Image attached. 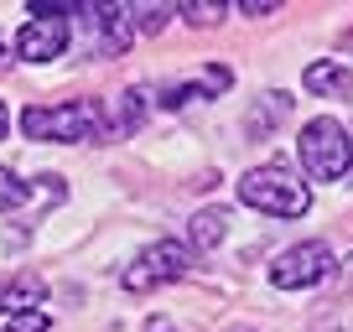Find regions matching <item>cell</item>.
Returning <instances> with one entry per match:
<instances>
[{
	"instance_id": "1",
	"label": "cell",
	"mask_w": 353,
	"mask_h": 332,
	"mask_svg": "<svg viewBox=\"0 0 353 332\" xmlns=\"http://www.w3.org/2000/svg\"><path fill=\"white\" fill-rule=\"evenodd\" d=\"M26 141H114L110 110L99 99H68V104H26L21 110Z\"/></svg>"
},
{
	"instance_id": "2",
	"label": "cell",
	"mask_w": 353,
	"mask_h": 332,
	"mask_svg": "<svg viewBox=\"0 0 353 332\" xmlns=\"http://www.w3.org/2000/svg\"><path fill=\"white\" fill-rule=\"evenodd\" d=\"M239 203H250L254 213H270V218H301L312 208V187L296 182L286 166H250L239 177Z\"/></svg>"
},
{
	"instance_id": "3",
	"label": "cell",
	"mask_w": 353,
	"mask_h": 332,
	"mask_svg": "<svg viewBox=\"0 0 353 332\" xmlns=\"http://www.w3.org/2000/svg\"><path fill=\"white\" fill-rule=\"evenodd\" d=\"M296 151H301V166H307L312 182H338L343 172H348V161H353L348 130H343L332 114H322V120H312L307 130H301Z\"/></svg>"
},
{
	"instance_id": "4",
	"label": "cell",
	"mask_w": 353,
	"mask_h": 332,
	"mask_svg": "<svg viewBox=\"0 0 353 332\" xmlns=\"http://www.w3.org/2000/svg\"><path fill=\"white\" fill-rule=\"evenodd\" d=\"M188 265H192L188 244L156 239V244H145L141 255H135V265L125 270V291H130V296H145V291H156V286H172V280L188 276Z\"/></svg>"
},
{
	"instance_id": "5",
	"label": "cell",
	"mask_w": 353,
	"mask_h": 332,
	"mask_svg": "<svg viewBox=\"0 0 353 332\" xmlns=\"http://www.w3.org/2000/svg\"><path fill=\"white\" fill-rule=\"evenodd\" d=\"M332 270H338L332 249L322 239H307V244H291L286 255L270 265V286L276 291H312V286H322Z\"/></svg>"
},
{
	"instance_id": "6",
	"label": "cell",
	"mask_w": 353,
	"mask_h": 332,
	"mask_svg": "<svg viewBox=\"0 0 353 332\" xmlns=\"http://www.w3.org/2000/svg\"><path fill=\"white\" fill-rule=\"evenodd\" d=\"M68 16L73 6H32V21L16 32V52L26 63H52L68 47Z\"/></svg>"
},
{
	"instance_id": "7",
	"label": "cell",
	"mask_w": 353,
	"mask_h": 332,
	"mask_svg": "<svg viewBox=\"0 0 353 332\" xmlns=\"http://www.w3.org/2000/svg\"><path fill=\"white\" fill-rule=\"evenodd\" d=\"M73 16H88V26H99V42H94L99 57H120L135 37L130 6H73Z\"/></svg>"
},
{
	"instance_id": "8",
	"label": "cell",
	"mask_w": 353,
	"mask_h": 332,
	"mask_svg": "<svg viewBox=\"0 0 353 332\" xmlns=\"http://www.w3.org/2000/svg\"><path fill=\"white\" fill-rule=\"evenodd\" d=\"M47 296V280L42 276H11V280H0V317H21V311H37Z\"/></svg>"
},
{
	"instance_id": "9",
	"label": "cell",
	"mask_w": 353,
	"mask_h": 332,
	"mask_svg": "<svg viewBox=\"0 0 353 332\" xmlns=\"http://www.w3.org/2000/svg\"><path fill=\"white\" fill-rule=\"evenodd\" d=\"M301 83H307V94H317V99H348L353 94V73L343 63H332V57L312 63L307 73H301Z\"/></svg>"
},
{
	"instance_id": "10",
	"label": "cell",
	"mask_w": 353,
	"mask_h": 332,
	"mask_svg": "<svg viewBox=\"0 0 353 332\" xmlns=\"http://www.w3.org/2000/svg\"><path fill=\"white\" fill-rule=\"evenodd\" d=\"M286 120H291V99H286V94H281V89H276V94H265V99L254 104L250 114H244V125H250V135H260V130L270 135V130H276V125H286Z\"/></svg>"
},
{
	"instance_id": "11",
	"label": "cell",
	"mask_w": 353,
	"mask_h": 332,
	"mask_svg": "<svg viewBox=\"0 0 353 332\" xmlns=\"http://www.w3.org/2000/svg\"><path fill=\"white\" fill-rule=\"evenodd\" d=\"M188 234H192V249H213V244L229 234V208H203Z\"/></svg>"
},
{
	"instance_id": "12",
	"label": "cell",
	"mask_w": 353,
	"mask_h": 332,
	"mask_svg": "<svg viewBox=\"0 0 353 332\" xmlns=\"http://www.w3.org/2000/svg\"><path fill=\"white\" fill-rule=\"evenodd\" d=\"M141 120H145V94H141V89H125L120 99H114V114H110L114 135H130V130H141Z\"/></svg>"
},
{
	"instance_id": "13",
	"label": "cell",
	"mask_w": 353,
	"mask_h": 332,
	"mask_svg": "<svg viewBox=\"0 0 353 332\" xmlns=\"http://www.w3.org/2000/svg\"><path fill=\"white\" fill-rule=\"evenodd\" d=\"M26 203H32V187H26L16 172H6V166H0V208L11 213V208H26Z\"/></svg>"
},
{
	"instance_id": "14",
	"label": "cell",
	"mask_w": 353,
	"mask_h": 332,
	"mask_svg": "<svg viewBox=\"0 0 353 332\" xmlns=\"http://www.w3.org/2000/svg\"><path fill=\"white\" fill-rule=\"evenodd\" d=\"M176 16H188L192 26H213L223 16V6H203V0H188V6H176Z\"/></svg>"
},
{
	"instance_id": "15",
	"label": "cell",
	"mask_w": 353,
	"mask_h": 332,
	"mask_svg": "<svg viewBox=\"0 0 353 332\" xmlns=\"http://www.w3.org/2000/svg\"><path fill=\"white\" fill-rule=\"evenodd\" d=\"M47 327H52L47 311H21V317H11V327H6V332H47Z\"/></svg>"
},
{
	"instance_id": "16",
	"label": "cell",
	"mask_w": 353,
	"mask_h": 332,
	"mask_svg": "<svg viewBox=\"0 0 353 332\" xmlns=\"http://www.w3.org/2000/svg\"><path fill=\"white\" fill-rule=\"evenodd\" d=\"M239 11H244V16H276V0H265V6H260V0H244Z\"/></svg>"
},
{
	"instance_id": "17",
	"label": "cell",
	"mask_w": 353,
	"mask_h": 332,
	"mask_svg": "<svg viewBox=\"0 0 353 332\" xmlns=\"http://www.w3.org/2000/svg\"><path fill=\"white\" fill-rule=\"evenodd\" d=\"M145 332H176V327H172L166 317H151V322H145Z\"/></svg>"
},
{
	"instance_id": "18",
	"label": "cell",
	"mask_w": 353,
	"mask_h": 332,
	"mask_svg": "<svg viewBox=\"0 0 353 332\" xmlns=\"http://www.w3.org/2000/svg\"><path fill=\"white\" fill-rule=\"evenodd\" d=\"M6 130H11V114H6V104H0V141H6Z\"/></svg>"
},
{
	"instance_id": "19",
	"label": "cell",
	"mask_w": 353,
	"mask_h": 332,
	"mask_svg": "<svg viewBox=\"0 0 353 332\" xmlns=\"http://www.w3.org/2000/svg\"><path fill=\"white\" fill-rule=\"evenodd\" d=\"M0 68H6V37H0Z\"/></svg>"
},
{
	"instance_id": "20",
	"label": "cell",
	"mask_w": 353,
	"mask_h": 332,
	"mask_svg": "<svg viewBox=\"0 0 353 332\" xmlns=\"http://www.w3.org/2000/svg\"><path fill=\"white\" fill-rule=\"evenodd\" d=\"M348 286H353V276H348Z\"/></svg>"
}]
</instances>
